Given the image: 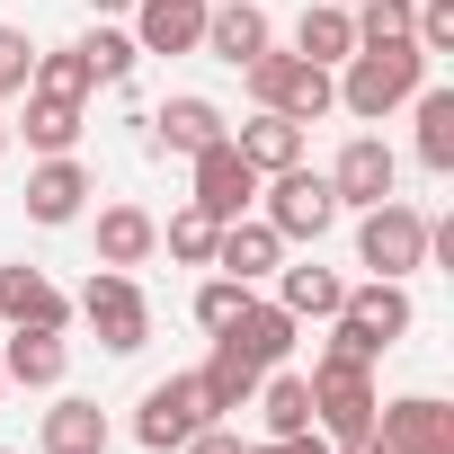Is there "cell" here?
Segmentation results:
<instances>
[{
  "label": "cell",
  "mask_w": 454,
  "mask_h": 454,
  "mask_svg": "<svg viewBox=\"0 0 454 454\" xmlns=\"http://www.w3.org/2000/svg\"><path fill=\"white\" fill-rule=\"evenodd\" d=\"M214 0H134V54H196Z\"/></svg>",
  "instance_id": "obj_14"
},
{
  "label": "cell",
  "mask_w": 454,
  "mask_h": 454,
  "mask_svg": "<svg viewBox=\"0 0 454 454\" xmlns=\"http://www.w3.org/2000/svg\"><path fill=\"white\" fill-rule=\"evenodd\" d=\"M259 374H268V365H250V356H241L232 339H214V356L196 365V383H205V410H214V419H232V410H250Z\"/></svg>",
  "instance_id": "obj_22"
},
{
  "label": "cell",
  "mask_w": 454,
  "mask_h": 454,
  "mask_svg": "<svg viewBox=\"0 0 454 454\" xmlns=\"http://www.w3.org/2000/svg\"><path fill=\"white\" fill-rule=\"evenodd\" d=\"M36 445H45V454H107V410H98V401H81V392H63V401L45 410Z\"/></svg>",
  "instance_id": "obj_21"
},
{
  "label": "cell",
  "mask_w": 454,
  "mask_h": 454,
  "mask_svg": "<svg viewBox=\"0 0 454 454\" xmlns=\"http://www.w3.org/2000/svg\"><path fill=\"white\" fill-rule=\"evenodd\" d=\"M356 268H374V277H419V268H427V214L401 205V196L365 205V223H356Z\"/></svg>",
  "instance_id": "obj_4"
},
{
  "label": "cell",
  "mask_w": 454,
  "mask_h": 454,
  "mask_svg": "<svg viewBox=\"0 0 454 454\" xmlns=\"http://www.w3.org/2000/svg\"><path fill=\"white\" fill-rule=\"evenodd\" d=\"M223 134H232V116H223L214 98H196V90H187V98H169V107L152 116V152H187V160H196V152H205V143H223Z\"/></svg>",
  "instance_id": "obj_17"
},
{
  "label": "cell",
  "mask_w": 454,
  "mask_h": 454,
  "mask_svg": "<svg viewBox=\"0 0 454 454\" xmlns=\"http://www.w3.org/2000/svg\"><path fill=\"white\" fill-rule=\"evenodd\" d=\"M303 383H312V427H321L330 445L374 427V401H383V392H374V365H348V356H330V348H321Z\"/></svg>",
  "instance_id": "obj_3"
},
{
  "label": "cell",
  "mask_w": 454,
  "mask_h": 454,
  "mask_svg": "<svg viewBox=\"0 0 454 454\" xmlns=\"http://www.w3.org/2000/svg\"><path fill=\"white\" fill-rule=\"evenodd\" d=\"M205 419H214V410H205V383H196V374H169V383L143 392V410H134V445H143V454H178Z\"/></svg>",
  "instance_id": "obj_7"
},
{
  "label": "cell",
  "mask_w": 454,
  "mask_h": 454,
  "mask_svg": "<svg viewBox=\"0 0 454 454\" xmlns=\"http://www.w3.org/2000/svg\"><path fill=\"white\" fill-rule=\"evenodd\" d=\"M81 63H90V81H98V90H116V81H134V63H143V54H134V36L90 27V36H81Z\"/></svg>",
  "instance_id": "obj_30"
},
{
  "label": "cell",
  "mask_w": 454,
  "mask_h": 454,
  "mask_svg": "<svg viewBox=\"0 0 454 454\" xmlns=\"http://www.w3.org/2000/svg\"><path fill=\"white\" fill-rule=\"evenodd\" d=\"M214 232H223V223H214L205 205H178L160 241H169V259H178V268H214Z\"/></svg>",
  "instance_id": "obj_29"
},
{
  "label": "cell",
  "mask_w": 454,
  "mask_h": 454,
  "mask_svg": "<svg viewBox=\"0 0 454 454\" xmlns=\"http://www.w3.org/2000/svg\"><path fill=\"white\" fill-rule=\"evenodd\" d=\"M241 454H277V436H268V445H241Z\"/></svg>",
  "instance_id": "obj_39"
},
{
  "label": "cell",
  "mask_w": 454,
  "mask_h": 454,
  "mask_svg": "<svg viewBox=\"0 0 454 454\" xmlns=\"http://www.w3.org/2000/svg\"><path fill=\"white\" fill-rule=\"evenodd\" d=\"M259 196H268V232H277V241H321L330 223L348 214V205L330 196V178H321V169H303V160H294V169H277V178H259Z\"/></svg>",
  "instance_id": "obj_6"
},
{
  "label": "cell",
  "mask_w": 454,
  "mask_h": 454,
  "mask_svg": "<svg viewBox=\"0 0 454 454\" xmlns=\"http://www.w3.org/2000/svg\"><path fill=\"white\" fill-rule=\"evenodd\" d=\"M277 45V27H268V10H259V0H223V10H205V45L196 54H214V63H259Z\"/></svg>",
  "instance_id": "obj_13"
},
{
  "label": "cell",
  "mask_w": 454,
  "mask_h": 454,
  "mask_svg": "<svg viewBox=\"0 0 454 454\" xmlns=\"http://www.w3.org/2000/svg\"><path fill=\"white\" fill-rule=\"evenodd\" d=\"M410 116H419V169H436V178H454V90H419L410 98Z\"/></svg>",
  "instance_id": "obj_26"
},
{
  "label": "cell",
  "mask_w": 454,
  "mask_h": 454,
  "mask_svg": "<svg viewBox=\"0 0 454 454\" xmlns=\"http://www.w3.org/2000/svg\"><path fill=\"white\" fill-rule=\"evenodd\" d=\"M98 187H90V169L72 160V152H45L36 169H27V214L45 223V232H63V223H81V205H90Z\"/></svg>",
  "instance_id": "obj_12"
},
{
  "label": "cell",
  "mask_w": 454,
  "mask_h": 454,
  "mask_svg": "<svg viewBox=\"0 0 454 454\" xmlns=\"http://www.w3.org/2000/svg\"><path fill=\"white\" fill-rule=\"evenodd\" d=\"M330 81H339V107H348L356 125H383L392 107H410V98L427 90V54H419L410 36H392V45H356Z\"/></svg>",
  "instance_id": "obj_1"
},
{
  "label": "cell",
  "mask_w": 454,
  "mask_h": 454,
  "mask_svg": "<svg viewBox=\"0 0 454 454\" xmlns=\"http://www.w3.org/2000/svg\"><path fill=\"white\" fill-rule=\"evenodd\" d=\"M0 454H19V445H0Z\"/></svg>",
  "instance_id": "obj_43"
},
{
  "label": "cell",
  "mask_w": 454,
  "mask_h": 454,
  "mask_svg": "<svg viewBox=\"0 0 454 454\" xmlns=\"http://www.w3.org/2000/svg\"><path fill=\"white\" fill-rule=\"evenodd\" d=\"M294 330H303V321H294L277 294H268V303L250 294V303H241V321H232V330H214V339H232L250 365H286V356H294Z\"/></svg>",
  "instance_id": "obj_16"
},
{
  "label": "cell",
  "mask_w": 454,
  "mask_h": 454,
  "mask_svg": "<svg viewBox=\"0 0 454 454\" xmlns=\"http://www.w3.org/2000/svg\"><path fill=\"white\" fill-rule=\"evenodd\" d=\"M19 98H27V125L19 134L36 152H72L81 143V98H54V90H19Z\"/></svg>",
  "instance_id": "obj_28"
},
{
  "label": "cell",
  "mask_w": 454,
  "mask_h": 454,
  "mask_svg": "<svg viewBox=\"0 0 454 454\" xmlns=\"http://www.w3.org/2000/svg\"><path fill=\"white\" fill-rule=\"evenodd\" d=\"M27 72H36V45H27V27H0V107H10V98L27 90Z\"/></svg>",
  "instance_id": "obj_34"
},
{
  "label": "cell",
  "mask_w": 454,
  "mask_h": 454,
  "mask_svg": "<svg viewBox=\"0 0 454 454\" xmlns=\"http://www.w3.org/2000/svg\"><path fill=\"white\" fill-rule=\"evenodd\" d=\"M330 321H348L374 356H392V348L410 339V321H419V312H410V286H401V277H365V286H348V303H339Z\"/></svg>",
  "instance_id": "obj_8"
},
{
  "label": "cell",
  "mask_w": 454,
  "mask_h": 454,
  "mask_svg": "<svg viewBox=\"0 0 454 454\" xmlns=\"http://www.w3.org/2000/svg\"><path fill=\"white\" fill-rule=\"evenodd\" d=\"M0 392H10V374H0Z\"/></svg>",
  "instance_id": "obj_42"
},
{
  "label": "cell",
  "mask_w": 454,
  "mask_h": 454,
  "mask_svg": "<svg viewBox=\"0 0 454 454\" xmlns=\"http://www.w3.org/2000/svg\"><path fill=\"white\" fill-rule=\"evenodd\" d=\"M81 321L98 330V348H107V356H134V348L152 339V303H143L134 268H98V277L81 286Z\"/></svg>",
  "instance_id": "obj_5"
},
{
  "label": "cell",
  "mask_w": 454,
  "mask_h": 454,
  "mask_svg": "<svg viewBox=\"0 0 454 454\" xmlns=\"http://www.w3.org/2000/svg\"><path fill=\"white\" fill-rule=\"evenodd\" d=\"M152 250H160V223L143 205H107L98 214V268H143Z\"/></svg>",
  "instance_id": "obj_23"
},
{
  "label": "cell",
  "mask_w": 454,
  "mask_h": 454,
  "mask_svg": "<svg viewBox=\"0 0 454 454\" xmlns=\"http://www.w3.org/2000/svg\"><path fill=\"white\" fill-rule=\"evenodd\" d=\"M0 374H10V383H27V392H54V383L72 374L63 330H10V348H0Z\"/></svg>",
  "instance_id": "obj_19"
},
{
  "label": "cell",
  "mask_w": 454,
  "mask_h": 454,
  "mask_svg": "<svg viewBox=\"0 0 454 454\" xmlns=\"http://www.w3.org/2000/svg\"><path fill=\"white\" fill-rule=\"evenodd\" d=\"M277 454H330V436H321V427H303V436H277Z\"/></svg>",
  "instance_id": "obj_36"
},
{
  "label": "cell",
  "mask_w": 454,
  "mask_h": 454,
  "mask_svg": "<svg viewBox=\"0 0 454 454\" xmlns=\"http://www.w3.org/2000/svg\"><path fill=\"white\" fill-rule=\"evenodd\" d=\"M178 454H241V436H232V427H223V419H205V427H196V436H187Z\"/></svg>",
  "instance_id": "obj_35"
},
{
  "label": "cell",
  "mask_w": 454,
  "mask_h": 454,
  "mask_svg": "<svg viewBox=\"0 0 454 454\" xmlns=\"http://www.w3.org/2000/svg\"><path fill=\"white\" fill-rule=\"evenodd\" d=\"M250 401H259L268 436H303V427H312V383H303V374H286V365H268Z\"/></svg>",
  "instance_id": "obj_27"
},
{
  "label": "cell",
  "mask_w": 454,
  "mask_h": 454,
  "mask_svg": "<svg viewBox=\"0 0 454 454\" xmlns=\"http://www.w3.org/2000/svg\"><path fill=\"white\" fill-rule=\"evenodd\" d=\"M241 303H250V286H241V277H205V286H196V330H232V321H241Z\"/></svg>",
  "instance_id": "obj_32"
},
{
  "label": "cell",
  "mask_w": 454,
  "mask_h": 454,
  "mask_svg": "<svg viewBox=\"0 0 454 454\" xmlns=\"http://www.w3.org/2000/svg\"><path fill=\"white\" fill-rule=\"evenodd\" d=\"M321 178H330V196H339V205H356V214H365V205H383V196L401 187V152H392L383 134H356Z\"/></svg>",
  "instance_id": "obj_11"
},
{
  "label": "cell",
  "mask_w": 454,
  "mask_h": 454,
  "mask_svg": "<svg viewBox=\"0 0 454 454\" xmlns=\"http://www.w3.org/2000/svg\"><path fill=\"white\" fill-rule=\"evenodd\" d=\"M0 321H10V330H63L72 321V294L45 268H0Z\"/></svg>",
  "instance_id": "obj_15"
},
{
  "label": "cell",
  "mask_w": 454,
  "mask_h": 454,
  "mask_svg": "<svg viewBox=\"0 0 454 454\" xmlns=\"http://www.w3.org/2000/svg\"><path fill=\"white\" fill-rule=\"evenodd\" d=\"M374 436L392 454H454V410L436 392H401V401H374Z\"/></svg>",
  "instance_id": "obj_9"
},
{
  "label": "cell",
  "mask_w": 454,
  "mask_h": 454,
  "mask_svg": "<svg viewBox=\"0 0 454 454\" xmlns=\"http://www.w3.org/2000/svg\"><path fill=\"white\" fill-rule=\"evenodd\" d=\"M339 10H356V0H339Z\"/></svg>",
  "instance_id": "obj_41"
},
{
  "label": "cell",
  "mask_w": 454,
  "mask_h": 454,
  "mask_svg": "<svg viewBox=\"0 0 454 454\" xmlns=\"http://www.w3.org/2000/svg\"><path fill=\"white\" fill-rule=\"evenodd\" d=\"M232 152H241L259 178H277V169H294V160H303V125H294V116H277V107H259L250 125H232Z\"/></svg>",
  "instance_id": "obj_20"
},
{
  "label": "cell",
  "mask_w": 454,
  "mask_h": 454,
  "mask_svg": "<svg viewBox=\"0 0 454 454\" xmlns=\"http://www.w3.org/2000/svg\"><path fill=\"white\" fill-rule=\"evenodd\" d=\"M90 10H98V19H134V0H90Z\"/></svg>",
  "instance_id": "obj_38"
},
{
  "label": "cell",
  "mask_w": 454,
  "mask_h": 454,
  "mask_svg": "<svg viewBox=\"0 0 454 454\" xmlns=\"http://www.w3.org/2000/svg\"><path fill=\"white\" fill-rule=\"evenodd\" d=\"M250 72V98L259 107H277V116H294V125H321L330 107H339V81H330V63H303V54H259V63H241Z\"/></svg>",
  "instance_id": "obj_2"
},
{
  "label": "cell",
  "mask_w": 454,
  "mask_h": 454,
  "mask_svg": "<svg viewBox=\"0 0 454 454\" xmlns=\"http://www.w3.org/2000/svg\"><path fill=\"white\" fill-rule=\"evenodd\" d=\"M277 303H286L294 321H330V312L348 303V277H339V268H312V259H303V268H277Z\"/></svg>",
  "instance_id": "obj_25"
},
{
  "label": "cell",
  "mask_w": 454,
  "mask_h": 454,
  "mask_svg": "<svg viewBox=\"0 0 454 454\" xmlns=\"http://www.w3.org/2000/svg\"><path fill=\"white\" fill-rule=\"evenodd\" d=\"M410 10H419V0H356V45H392V36H410Z\"/></svg>",
  "instance_id": "obj_33"
},
{
  "label": "cell",
  "mask_w": 454,
  "mask_h": 454,
  "mask_svg": "<svg viewBox=\"0 0 454 454\" xmlns=\"http://www.w3.org/2000/svg\"><path fill=\"white\" fill-rule=\"evenodd\" d=\"M214 268H223V277H241V286H259V277L286 268V241L268 232V223L241 214V223H223V232H214Z\"/></svg>",
  "instance_id": "obj_18"
},
{
  "label": "cell",
  "mask_w": 454,
  "mask_h": 454,
  "mask_svg": "<svg viewBox=\"0 0 454 454\" xmlns=\"http://www.w3.org/2000/svg\"><path fill=\"white\" fill-rule=\"evenodd\" d=\"M187 205H205L214 223H241V214L259 205V169H250V160L232 152V134L196 152V196H187Z\"/></svg>",
  "instance_id": "obj_10"
},
{
  "label": "cell",
  "mask_w": 454,
  "mask_h": 454,
  "mask_svg": "<svg viewBox=\"0 0 454 454\" xmlns=\"http://www.w3.org/2000/svg\"><path fill=\"white\" fill-rule=\"evenodd\" d=\"M0 152H10V125H0Z\"/></svg>",
  "instance_id": "obj_40"
},
{
  "label": "cell",
  "mask_w": 454,
  "mask_h": 454,
  "mask_svg": "<svg viewBox=\"0 0 454 454\" xmlns=\"http://www.w3.org/2000/svg\"><path fill=\"white\" fill-rule=\"evenodd\" d=\"M27 90H54V98H81L90 107V63H81V45H54V54H36V72H27Z\"/></svg>",
  "instance_id": "obj_31"
},
{
  "label": "cell",
  "mask_w": 454,
  "mask_h": 454,
  "mask_svg": "<svg viewBox=\"0 0 454 454\" xmlns=\"http://www.w3.org/2000/svg\"><path fill=\"white\" fill-rule=\"evenodd\" d=\"M330 454H392V445H383V436H374V427H365V436H339V445H330Z\"/></svg>",
  "instance_id": "obj_37"
},
{
  "label": "cell",
  "mask_w": 454,
  "mask_h": 454,
  "mask_svg": "<svg viewBox=\"0 0 454 454\" xmlns=\"http://www.w3.org/2000/svg\"><path fill=\"white\" fill-rule=\"evenodd\" d=\"M294 54H303V63H348V54H356V10L312 0V10L294 19Z\"/></svg>",
  "instance_id": "obj_24"
}]
</instances>
